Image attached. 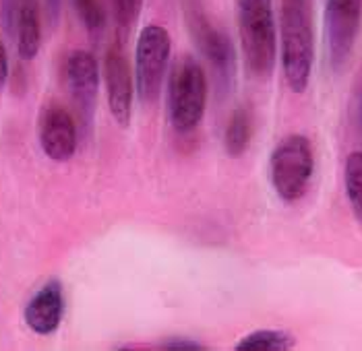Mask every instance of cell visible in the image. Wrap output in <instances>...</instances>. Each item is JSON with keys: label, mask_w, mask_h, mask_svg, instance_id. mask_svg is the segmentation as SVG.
Here are the masks:
<instances>
[{"label": "cell", "mask_w": 362, "mask_h": 351, "mask_svg": "<svg viewBox=\"0 0 362 351\" xmlns=\"http://www.w3.org/2000/svg\"><path fill=\"white\" fill-rule=\"evenodd\" d=\"M327 58L334 73L344 71L362 25V0H325L323 13Z\"/></svg>", "instance_id": "obj_6"}, {"label": "cell", "mask_w": 362, "mask_h": 351, "mask_svg": "<svg viewBox=\"0 0 362 351\" xmlns=\"http://www.w3.org/2000/svg\"><path fill=\"white\" fill-rule=\"evenodd\" d=\"M315 172L313 145L305 135L281 138L269 157V178L284 203H296L307 194Z\"/></svg>", "instance_id": "obj_4"}, {"label": "cell", "mask_w": 362, "mask_h": 351, "mask_svg": "<svg viewBox=\"0 0 362 351\" xmlns=\"http://www.w3.org/2000/svg\"><path fill=\"white\" fill-rule=\"evenodd\" d=\"M75 8L89 33H98L104 28V8L98 0H73Z\"/></svg>", "instance_id": "obj_17"}, {"label": "cell", "mask_w": 362, "mask_h": 351, "mask_svg": "<svg viewBox=\"0 0 362 351\" xmlns=\"http://www.w3.org/2000/svg\"><path fill=\"white\" fill-rule=\"evenodd\" d=\"M64 316V292L58 279L44 283L28 302L23 310V319L29 331L40 337H48L56 333Z\"/></svg>", "instance_id": "obj_12"}, {"label": "cell", "mask_w": 362, "mask_h": 351, "mask_svg": "<svg viewBox=\"0 0 362 351\" xmlns=\"http://www.w3.org/2000/svg\"><path fill=\"white\" fill-rule=\"evenodd\" d=\"M104 83H106V100L112 118L120 126H129L133 116L135 81L127 54L118 44L110 46L104 58Z\"/></svg>", "instance_id": "obj_8"}, {"label": "cell", "mask_w": 362, "mask_h": 351, "mask_svg": "<svg viewBox=\"0 0 362 351\" xmlns=\"http://www.w3.org/2000/svg\"><path fill=\"white\" fill-rule=\"evenodd\" d=\"M352 118H354V126L362 133V81L356 87L354 93V104H352Z\"/></svg>", "instance_id": "obj_19"}, {"label": "cell", "mask_w": 362, "mask_h": 351, "mask_svg": "<svg viewBox=\"0 0 362 351\" xmlns=\"http://www.w3.org/2000/svg\"><path fill=\"white\" fill-rule=\"evenodd\" d=\"M187 21H189V28H191L199 50L211 64V69L216 73V81L226 93L232 87L234 75H236V50L232 46V40L228 37L226 31L214 28L209 23V19L197 4H189Z\"/></svg>", "instance_id": "obj_7"}, {"label": "cell", "mask_w": 362, "mask_h": 351, "mask_svg": "<svg viewBox=\"0 0 362 351\" xmlns=\"http://www.w3.org/2000/svg\"><path fill=\"white\" fill-rule=\"evenodd\" d=\"M6 79H8V56H6V48L0 40V89L6 85Z\"/></svg>", "instance_id": "obj_21"}, {"label": "cell", "mask_w": 362, "mask_h": 351, "mask_svg": "<svg viewBox=\"0 0 362 351\" xmlns=\"http://www.w3.org/2000/svg\"><path fill=\"white\" fill-rule=\"evenodd\" d=\"M64 79L75 104L89 118L93 114L100 91V64L98 58L87 50H75L66 58Z\"/></svg>", "instance_id": "obj_11"}, {"label": "cell", "mask_w": 362, "mask_h": 351, "mask_svg": "<svg viewBox=\"0 0 362 351\" xmlns=\"http://www.w3.org/2000/svg\"><path fill=\"white\" fill-rule=\"evenodd\" d=\"M207 106V77L195 58H180L168 81V118L176 133L189 135L201 124Z\"/></svg>", "instance_id": "obj_3"}, {"label": "cell", "mask_w": 362, "mask_h": 351, "mask_svg": "<svg viewBox=\"0 0 362 351\" xmlns=\"http://www.w3.org/2000/svg\"><path fill=\"white\" fill-rule=\"evenodd\" d=\"M238 31L247 69L255 77H269L278 58L274 0H238Z\"/></svg>", "instance_id": "obj_2"}, {"label": "cell", "mask_w": 362, "mask_h": 351, "mask_svg": "<svg viewBox=\"0 0 362 351\" xmlns=\"http://www.w3.org/2000/svg\"><path fill=\"white\" fill-rule=\"evenodd\" d=\"M294 337L278 328H259L243 337L234 350L236 351H286L294 347Z\"/></svg>", "instance_id": "obj_14"}, {"label": "cell", "mask_w": 362, "mask_h": 351, "mask_svg": "<svg viewBox=\"0 0 362 351\" xmlns=\"http://www.w3.org/2000/svg\"><path fill=\"white\" fill-rule=\"evenodd\" d=\"M344 186L352 211L362 221V151L348 155L344 165Z\"/></svg>", "instance_id": "obj_15"}, {"label": "cell", "mask_w": 362, "mask_h": 351, "mask_svg": "<svg viewBox=\"0 0 362 351\" xmlns=\"http://www.w3.org/2000/svg\"><path fill=\"white\" fill-rule=\"evenodd\" d=\"M251 143V116L245 108L232 112L226 131H223V149L230 157H240Z\"/></svg>", "instance_id": "obj_13"}, {"label": "cell", "mask_w": 362, "mask_h": 351, "mask_svg": "<svg viewBox=\"0 0 362 351\" xmlns=\"http://www.w3.org/2000/svg\"><path fill=\"white\" fill-rule=\"evenodd\" d=\"M2 21L17 44V54L23 60H33L42 46L37 0H2Z\"/></svg>", "instance_id": "obj_9"}, {"label": "cell", "mask_w": 362, "mask_h": 351, "mask_svg": "<svg viewBox=\"0 0 362 351\" xmlns=\"http://www.w3.org/2000/svg\"><path fill=\"white\" fill-rule=\"evenodd\" d=\"M143 0H112V11H114V21L116 31L120 40H127L139 19Z\"/></svg>", "instance_id": "obj_16"}, {"label": "cell", "mask_w": 362, "mask_h": 351, "mask_svg": "<svg viewBox=\"0 0 362 351\" xmlns=\"http://www.w3.org/2000/svg\"><path fill=\"white\" fill-rule=\"evenodd\" d=\"M281 69L290 91L305 93L315 64V28L310 0H281Z\"/></svg>", "instance_id": "obj_1"}, {"label": "cell", "mask_w": 362, "mask_h": 351, "mask_svg": "<svg viewBox=\"0 0 362 351\" xmlns=\"http://www.w3.org/2000/svg\"><path fill=\"white\" fill-rule=\"evenodd\" d=\"M77 126L73 116L60 106H50L40 120V145L52 162H69L77 151Z\"/></svg>", "instance_id": "obj_10"}, {"label": "cell", "mask_w": 362, "mask_h": 351, "mask_svg": "<svg viewBox=\"0 0 362 351\" xmlns=\"http://www.w3.org/2000/svg\"><path fill=\"white\" fill-rule=\"evenodd\" d=\"M44 6H46V17L48 21L56 25L58 19H60V13H62V0H44Z\"/></svg>", "instance_id": "obj_20"}, {"label": "cell", "mask_w": 362, "mask_h": 351, "mask_svg": "<svg viewBox=\"0 0 362 351\" xmlns=\"http://www.w3.org/2000/svg\"><path fill=\"white\" fill-rule=\"evenodd\" d=\"M172 54L170 33L162 25H145L141 29L135 48V91L143 104L158 97Z\"/></svg>", "instance_id": "obj_5"}, {"label": "cell", "mask_w": 362, "mask_h": 351, "mask_svg": "<svg viewBox=\"0 0 362 351\" xmlns=\"http://www.w3.org/2000/svg\"><path fill=\"white\" fill-rule=\"evenodd\" d=\"M162 350L170 351H203L207 350L203 343H199L195 339H189V337H172L168 339L166 343L162 345Z\"/></svg>", "instance_id": "obj_18"}]
</instances>
